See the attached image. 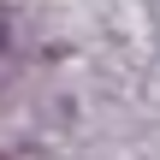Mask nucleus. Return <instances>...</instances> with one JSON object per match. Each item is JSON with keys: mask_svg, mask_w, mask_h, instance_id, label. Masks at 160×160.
<instances>
[{"mask_svg": "<svg viewBox=\"0 0 160 160\" xmlns=\"http://www.w3.org/2000/svg\"><path fill=\"white\" fill-rule=\"evenodd\" d=\"M6 36H12V12L0 6V48H6Z\"/></svg>", "mask_w": 160, "mask_h": 160, "instance_id": "1", "label": "nucleus"}]
</instances>
